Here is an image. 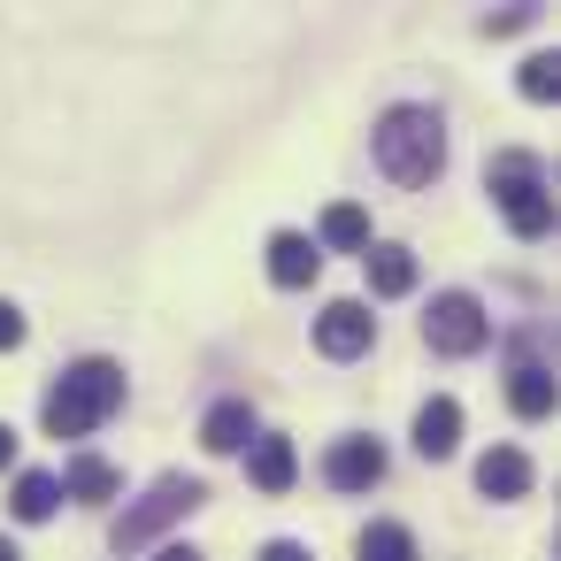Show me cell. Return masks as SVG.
Listing matches in <instances>:
<instances>
[{
  "mask_svg": "<svg viewBox=\"0 0 561 561\" xmlns=\"http://www.w3.org/2000/svg\"><path fill=\"white\" fill-rule=\"evenodd\" d=\"M369 147H377V170L392 185H408V193L446 170V124H438V108H415V101L385 108L377 131H369Z\"/></svg>",
  "mask_w": 561,
  "mask_h": 561,
  "instance_id": "6da1fadb",
  "label": "cell"
},
{
  "mask_svg": "<svg viewBox=\"0 0 561 561\" xmlns=\"http://www.w3.org/2000/svg\"><path fill=\"white\" fill-rule=\"evenodd\" d=\"M116 408H124V369H116V362H78V369L47 392L39 423H47L55 438H85V431H101Z\"/></svg>",
  "mask_w": 561,
  "mask_h": 561,
  "instance_id": "7a4b0ae2",
  "label": "cell"
},
{
  "mask_svg": "<svg viewBox=\"0 0 561 561\" xmlns=\"http://www.w3.org/2000/svg\"><path fill=\"white\" fill-rule=\"evenodd\" d=\"M201 500H208V484H201V477H154V492H147V500H131V507L116 515L108 546H116V553H139V546H154L170 523H185Z\"/></svg>",
  "mask_w": 561,
  "mask_h": 561,
  "instance_id": "3957f363",
  "label": "cell"
},
{
  "mask_svg": "<svg viewBox=\"0 0 561 561\" xmlns=\"http://www.w3.org/2000/svg\"><path fill=\"white\" fill-rule=\"evenodd\" d=\"M492 201H500V216H507L515 239H546V231H553V193H546L538 162L515 154V147L492 154Z\"/></svg>",
  "mask_w": 561,
  "mask_h": 561,
  "instance_id": "277c9868",
  "label": "cell"
},
{
  "mask_svg": "<svg viewBox=\"0 0 561 561\" xmlns=\"http://www.w3.org/2000/svg\"><path fill=\"white\" fill-rule=\"evenodd\" d=\"M423 339H431V354H477L484 339H492V316L469 300V293H438L431 300V316H423Z\"/></svg>",
  "mask_w": 561,
  "mask_h": 561,
  "instance_id": "5b68a950",
  "label": "cell"
},
{
  "mask_svg": "<svg viewBox=\"0 0 561 561\" xmlns=\"http://www.w3.org/2000/svg\"><path fill=\"white\" fill-rule=\"evenodd\" d=\"M369 339H377V316H369L362 300H331V308L316 316V346H323L331 362H354V354H369Z\"/></svg>",
  "mask_w": 561,
  "mask_h": 561,
  "instance_id": "8992f818",
  "label": "cell"
},
{
  "mask_svg": "<svg viewBox=\"0 0 561 561\" xmlns=\"http://www.w3.org/2000/svg\"><path fill=\"white\" fill-rule=\"evenodd\" d=\"M323 477H331L339 492H369V484L385 477V446H377V438H339L331 461H323Z\"/></svg>",
  "mask_w": 561,
  "mask_h": 561,
  "instance_id": "52a82bcc",
  "label": "cell"
},
{
  "mask_svg": "<svg viewBox=\"0 0 561 561\" xmlns=\"http://www.w3.org/2000/svg\"><path fill=\"white\" fill-rule=\"evenodd\" d=\"M316 270H323V247H316V239H300V231H277V239H270V277H277L285 293L316 285Z\"/></svg>",
  "mask_w": 561,
  "mask_h": 561,
  "instance_id": "ba28073f",
  "label": "cell"
},
{
  "mask_svg": "<svg viewBox=\"0 0 561 561\" xmlns=\"http://www.w3.org/2000/svg\"><path fill=\"white\" fill-rule=\"evenodd\" d=\"M477 492H484V500H523V492H530V454H523V446H492V454L477 461Z\"/></svg>",
  "mask_w": 561,
  "mask_h": 561,
  "instance_id": "9c48e42d",
  "label": "cell"
},
{
  "mask_svg": "<svg viewBox=\"0 0 561 561\" xmlns=\"http://www.w3.org/2000/svg\"><path fill=\"white\" fill-rule=\"evenodd\" d=\"M454 446H461V408L438 392V400H423V415H415V454H423V461H446Z\"/></svg>",
  "mask_w": 561,
  "mask_h": 561,
  "instance_id": "30bf717a",
  "label": "cell"
},
{
  "mask_svg": "<svg viewBox=\"0 0 561 561\" xmlns=\"http://www.w3.org/2000/svg\"><path fill=\"white\" fill-rule=\"evenodd\" d=\"M201 446H208V454H239V446H254V408H247V400H216L208 423H201Z\"/></svg>",
  "mask_w": 561,
  "mask_h": 561,
  "instance_id": "8fae6325",
  "label": "cell"
},
{
  "mask_svg": "<svg viewBox=\"0 0 561 561\" xmlns=\"http://www.w3.org/2000/svg\"><path fill=\"white\" fill-rule=\"evenodd\" d=\"M362 270H369V293H377V300L415 293V254H408V247H369V254H362Z\"/></svg>",
  "mask_w": 561,
  "mask_h": 561,
  "instance_id": "7c38bea8",
  "label": "cell"
},
{
  "mask_svg": "<svg viewBox=\"0 0 561 561\" xmlns=\"http://www.w3.org/2000/svg\"><path fill=\"white\" fill-rule=\"evenodd\" d=\"M507 408L515 415H553V369L546 362H515V377H507Z\"/></svg>",
  "mask_w": 561,
  "mask_h": 561,
  "instance_id": "4fadbf2b",
  "label": "cell"
},
{
  "mask_svg": "<svg viewBox=\"0 0 561 561\" xmlns=\"http://www.w3.org/2000/svg\"><path fill=\"white\" fill-rule=\"evenodd\" d=\"M55 507H62V477L24 469V477H16V492H9V515H16V523H47Z\"/></svg>",
  "mask_w": 561,
  "mask_h": 561,
  "instance_id": "5bb4252c",
  "label": "cell"
},
{
  "mask_svg": "<svg viewBox=\"0 0 561 561\" xmlns=\"http://www.w3.org/2000/svg\"><path fill=\"white\" fill-rule=\"evenodd\" d=\"M293 469H300V461H293V438H254V446H247V477H254L262 492H285Z\"/></svg>",
  "mask_w": 561,
  "mask_h": 561,
  "instance_id": "9a60e30c",
  "label": "cell"
},
{
  "mask_svg": "<svg viewBox=\"0 0 561 561\" xmlns=\"http://www.w3.org/2000/svg\"><path fill=\"white\" fill-rule=\"evenodd\" d=\"M323 247H339V254H369V216H362L354 201H331V208H323Z\"/></svg>",
  "mask_w": 561,
  "mask_h": 561,
  "instance_id": "2e32d148",
  "label": "cell"
},
{
  "mask_svg": "<svg viewBox=\"0 0 561 561\" xmlns=\"http://www.w3.org/2000/svg\"><path fill=\"white\" fill-rule=\"evenodd\" d=\"M62 500H116V469L93 461V454H78V461L62 469Z\"/></svg>",
  "mask_w": 561,
  "mask_h": 561,
  "instance_id": "e0dca14e",
  "label": "cell"
},
{
  "mask_svg": "<svg viewBox=\"0 0 561 561\" xmlns=\"http://www.w3.org/2000/svg\"><path fill=\"white\" fill-rule=\"evenodd\" d=\"M362 561H415V538L400 523H369L362 530Z\"/></svg>",
  "mask_w": 561,
  "mask_h": 561,
  "instance_id": "ac0fdd59",
  "label": "cell"
},
{
  "mask_svg": "<svg viewBox=\"0 0 561 561\" xmlns=\"http://www.w3.org/2000/svg\"><path fill=\"white\" fill-rule=\"evenodd\" d=\"M515 85H523V101H553V93H561V62H553V55H538V62H523V78H515Z\"/></svg>",
  "mask_w": 561,
  "mask_h": 561,
  "instance_id": "d6986e66",
  "label": "cell"
},
{
  "mask_svg": "<svg viewBox=\"0 0 561 561\" xmlns=\"http://www.w3.org/2000/svg\"><path fill=\"white\" fill-rule=\"evenodd\" d=\"M16 346H24V316L0 300V354H16Z\"/></svg>",
  "mask_w": 561,
  "mask_h": 561,
  "instance_id": "ffe728a7",
  "label": "cell"
},
{
  "mask_svg": "<svg viewBox=\"0 0 561 561\" xmlns=\"http://www.w3.org/2000/svg\"><path fill=\"white\" fill-rule=\"evenodd\" d=\"M530 24H538V9H507V16H492L484 32H530Z\"/></svg>",
  "mask_w": 561,
  "mask_h": 561,
  "instance_id": "44dd1931",
  "label": "cell"
},
{
  "mask_svg": "<svg viewBox=\"0 0 561 561\" xmlns=\"http://www.w3.org/2000/svg\"><path fill=\"white\" fill-rule=\"evenodd\" d=\"M262 561H316V553H308V546H293V538H270V546H262Z\"/></svg>",
  "mask_w": 561,
  "mask_h": 561,
  "instance_id": "7402d4cb",
  "label": "cell"
},
{
  "mask_svg": "<svg viewBox=\"0 0 561 561\" xmlns=\"http://www.w3.org/2000/svg\"><path fill=\"white\" fill-rule=\"evenodd\" d=\"M9 461H16V431H9V423H0V469H9Z\"/></svg>",
  "mask_w": 561,
  "mask_h": 561,
  "instance_id": "603a6c76",
  "label": "cell"
},
{
  "mask_svg": "<svg viewBox=\"0 0 561 561\" xmlns=\"http://www.w3.org/2000/svg\"><path fill=\"white\" fill-rule=\"evenodd\" d=\"M154 561H201V553H193V546H162Z\"/></svg>",
  "mask_w": 561,
  "mask_h": 561,
  "instance_id": "cb8c5ba5",
  "label": "cell"
},
{
  "mask_svg": "<svg viewBox=\"0 0 561 561\" xmlns=\"http://www.w3.org/2000/svg\"><path fill=\"white\" fill-rule=\"evenodd\" d=\"M0 561H24V553H16V538H0Z\"/></svg>",
  "mask_w": 561,
  "mask_h": 561,
  "instance_id": "d4e9b609",
  "label": "cell"
}]
</instances>
